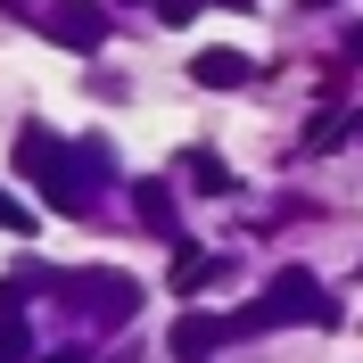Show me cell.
Listing matches in <instances>:
<instances>
[{"mask_svg": "<svg viewBox=\"0 0 363 363\" xmlns=\"http://www.w3.org/2000/svg\"><path fill=\"white\" fill-rule=\"evenodd\" d=\"M190 182H199V190H231V174L215 157H199V149H190Z\"/></svg>", "mask_w": 363, "mask_h": 363, "instance_id": "cell-10", "label": "cell"}, {"mask_svg": "<svg viewBox=\"0 0 363 363\" xmlns=\"http://www.w3.org/2000/svg\"><path fill=\"white\" fill-rule=\"evenodd\" d=\"M67 297H74V314H91L99 330H124V322L140 314V281H133V272H116V264L74 272V281H67Z\"/></svg>", "mask_w": 363, "mask_h": 363, "instance_id": "cell-2", "label": "cell"}, {"mask_svg": "<svg viewBox=\"0 0 363 363\" xmlns=\"http://www.w3.org/2000/svg\"><path fill=\"white\" fill-rule=\"evenodd\" d=\"M0 231H17V240H25V231H33V206H25L17 190H0Z\"/></svg>", "mask_w": 363, "mask_h": 363, "instance_id": "cell-9", "label": "cell"}, {"mask_svg": "<svg viewBox=\"0 0 363 363\" xmlns=\"http://www.w3.org/2000/svg\"><path fill=\"white\" fill-rule=\"evenodd\" d=\"M199 9H206V0H157V17H165V25H190Z\"/></svg>", "mask_w": 363, "mask_h": 363, "instance_id": "cell-11", "label": "cell"}, {"mask_svg": "<svg viewBox=\"0 0 363 363\" xmlns=\"http://www.w3.org/2000/svg\"><path fill=\"white\" fill-rule=\"evenodd\" d=\"M42 33L58 50H74V58H91V50L108 42V9H99V0H50V9H42Z\"/></svg>", "mask_w": 363, "mask_h": 363, "instance_id": "cell-3", "label": "cell"}, {"mask_svg": "<svg viewBox=\"0 0 363 363\" xmlns=\"http://www.w3.org/2000/svg\"><path fill=\"white\" fill-rule=\"evenodd\" d=\"M347 67H363V25H347Z\"/></svg>", "mask_w": 363, "mask_h": 363, "instance_id": "cell-13", "label": "cell"}, {"mask_svg": "<svg viewBox=\"0 0 363 363\" xmlns=\"http://www.w3.org/2000/svg\"><path fill=\"white\" fill-rule=\"evenodd\" d=\"M133 215H140V231L182 240V223H174V190H165V182H140V190H133Z\"/></svg>", "mask_w": 363, "mask_h": 363, "instance_id": "cell-6", "label": "cell"}, {"mask_svg": "<svg viewBox=\"0 0 363 363\" xmlns=\"http://www.w3.org/2000/svg\"><path fill=\"white\" fill-rule=\"evenodd\" d=\"M9 314H25V281H0V322Z\"/></svg>", "mask_w": 363, "mask_h": 363, "instance_id": "cell-12", "label": "cell"}, {"mask_svg": "<svg viewBox=\"0 0 363 363\" xmlns=\"http://www.w3.org/2000/svg\"><path fill=\"white\" fill-rule=\"evenodd\" d=\"M306 9H330V0H306Z\"/></svg>", "mask_w": 363, "mask_h": 363, "instance_id": "cell-15", "label": "cell"}, {"mask_svg": "<svg viewBox=\"0 0 363 363\" xmlns=\"http://www.w3.org/2000/svg\"><path fill=\"white\" fill-rule=\"evenodd\" d=\"M17 174L42 182V199L58 206V215H83V206H91V174L74 165L67 140H50L42 124H25V133H17Z\"/></svg>", "mask_w": 363, "mask_h": 363, "instance_id": "cell-1", "label": "cell"}, {"mask_svg": "<svg viewBox=\"0 0 363 363\" xmlns=\"http://www.w3.org/2000/svg\"><path fill=\"white\" fill-rule=\"evenodd\" d=\"M206 281H215V256H206L199 240H174V289H182V297H199Z\"/></svg>", "mask_w": 363, "mask_h": 363, "instance_id": "cell-7", "label": "cell"}, {"mask_svg": "<svg viewBox=\"0 0 363 363\" xmlns=\"http://www.w3.org/2000/svg\"><path fill=\"white\" fill-rule=\"evenodd\" d=\"M0 363H33V330H25V314L0 322Z\"/></svg>", "mask_w": 363, "mask_h": 363, "instance_id": "cell-8", "label": "cell"}, {"mask_svg": "<svg viewBox=\"0 0 363 363\" xmlns=\"http://www.w3.org/2000/svg\"><path fill=\"white\" fill-rule=\"evenodd\" d=\"M165 347H174V363H206L215 347H223V314H199V306H190V314L174 322V339H165Z\"/></svg>", "mask_w": 363, "mask_h": 363, "instance_id": "cell-4", "label": "cell"}, {"mask_svg": "<svg viewBox=\"0 0 363 363\" xmlns=\"http://www.w3.org/2000/svg\"><path fill=\"white\" fill-rule=\"evenodd\" d=\"M33 363H83V347H50V355H33Z\"/></svg>", "mask_w": 363, "mask_h": 363, "instance_id": "cell-14", "label": "cell"}, {"mask_svg": "<svg viewBox=\"0 0 363 363\" xmlns=\"http://www.w3.org/2000/svg\"><path fill=\"white\" fill-rule=\"evenodd\" d=\"M248 58H240V50H199V58H190V83H206V91H240L248 83Z\"/></svg>", "mask_w": 363, "mask_h": 363, "instance_id": "cell-5", "label": "cell"}]
</instances>
